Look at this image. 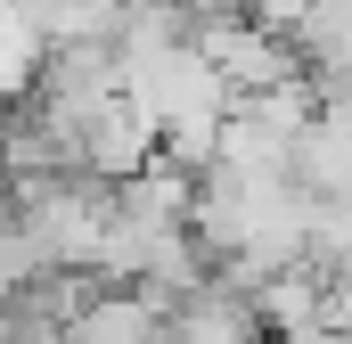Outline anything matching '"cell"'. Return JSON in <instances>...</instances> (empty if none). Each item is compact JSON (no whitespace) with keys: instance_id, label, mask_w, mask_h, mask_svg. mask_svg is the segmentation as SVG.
<instances>
[{"instance_id":"6da1fadb","label":"cell","mask_w":352,"mask_h":344,"mask_svg":"<svg viewBox=\"0 0 352 344\" xmlns=\"http://www.w3.org/2000/svg\"><path fill=\"white\" fill-rule=\"evenodd\" d=\"M66 344H173V303L156 287H115L98 279L74 320H66Z\"/></svg>"},{"instance_id":"7a4b0ae2","label":"cell","mask_w":352,"mask_h":344,"mask_svg":"<svg viewBox=\"0 0 352 344\" xmlns=\"http://www.w3.org/2000/svg\"><path fill=\"white\" fill-rule=\"evenodd\" d=\"M173 344H270V320L254 303V287H238L221 270V279H197L173 303Z\"/></svg>"},{"instance_id":"3957f363","label":"cell","mask_w":352,"mask_h":344,"mask_svg":"<svg viewBox=\"0 0 352 344\" xmlns=\"http://www.w3.org/2000/svg\"><path fill=\"white\" fill-rule=\"evenodd\" d=\"M295 180L320 205H352V98H328L295 148Z\"/></svg>"},{"instance_id":"277c9868","label":"cell","mask_w":352,"mask_h":344,"mask_svg":"<svg viewBox=\"0 0 352 344\" xmlns=\"http://www.w3.org/2000/svg\"><path fill=\"white\" fill-rule=\"evenodd\" d=\"M270 344H352L344 320H311V328H287V336H270Z\"/></svg>"}]
</instances>
